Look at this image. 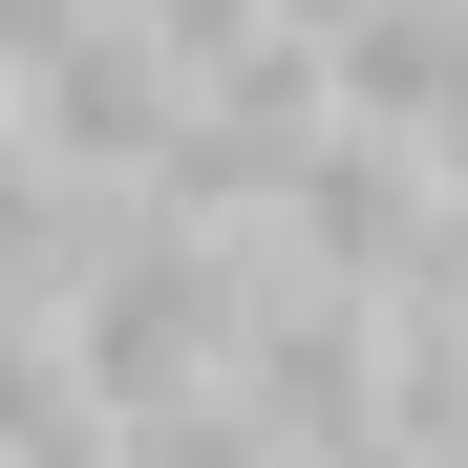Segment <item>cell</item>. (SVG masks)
Masks as SVG:
<instances>
[{
  "mask_svg": "<svg viewBox=\"0 0 468 468\" xmlns=\"http://www.w3.org/2000/svg\"><path fill=\"white\" fill-rule=\"evenodd\" d=\"M426 213H447V171H426V149H383V128H320V149L277 171V234H298V256H320L341 298H405Z\"/></svg>",
  "mask_w": 468,
  "mask_h": 468,
  "instance_id": "1",
  "label": "cell"
}]
</instances>
